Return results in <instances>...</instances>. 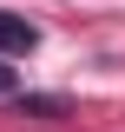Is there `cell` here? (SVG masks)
Segmentation results:
<instances>
[{"label": "cell", "instance_id": "obj_2", "mask_svg": "<svg viewBox=\"0 0 125 132\" xmlns=\"http://www.w3.org/2000/svg\"><path fill=\"white\" fill-rule=\"evenodd\" d=\"M7 93H13V66H0V99H7Z\"/></svg>", "mask_w": 125, "mask_h": 132}, {"label": "cell", "instance_id": "obj_1", "mask_svg": "<svg viewBox=\"0 0 125 132\" xmlns=\"http://www.w3.org/2000/svg\"><path fill=\"white\" fill-rule=\"evenodd\" d=\"M33 46H40V27L26 13H7L0 7V53H33Z\"/></svg>", "mask_w": 125, "mask_h": 132}]
</instances>
